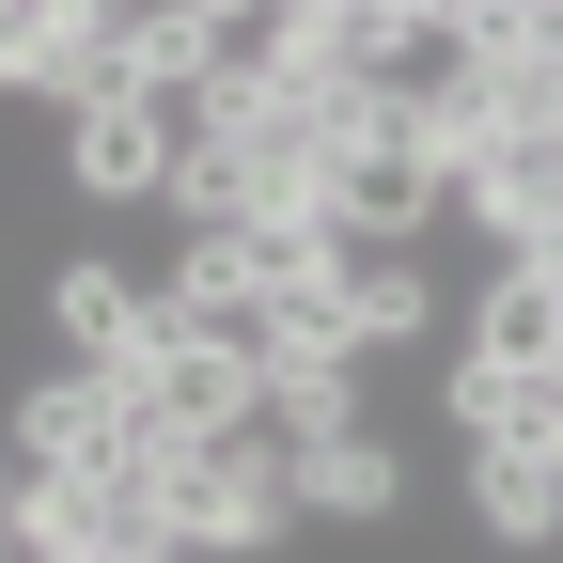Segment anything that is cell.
Here are the masks:
<instances>
[{
	"mask_svg": "<svg viewBox=\"0 0 563 563\" xmlns=\"http://www.w3.org/2000/svg\"><path fill=\"white\" fill-rule=\"evenodd\" d=\"M16 470L32 485H125L141 470V407H125V376H32L16 391Z\"/></svg>",
	"mask_w": 563,
	"mask_h": 563,
	"instance_id": "3",
	"label": "cell"
},
{
	"mask_svg": "<svg viewBox=\"0 0 563 563\" xmlns=\"http://www.w3.org/2000/svg\"><path fill=\"white\" fill-rule=\"evenodd\" d=\"M266 361H361V313H344V282H313V298L266 313Z\"/></svg>",
	"mask_w": 563,
	"mask_h": 563,
	"instance_id": "14",
	"label": "cell"
},
{
	"mask_svg": "<svg viewBox=\"0 0 563 563\" xmlns=\"http://www.w3.org/2000/svg\"><path fill=\"white\" fill-rule=\"evenodd\" d=\"M454 422H470V454H563V376L454 361Z\"/></svg>",
	"mask_w": 563,
	"mask_h": 563,
	"instance_id": "9",
	"label": "cell"
},
{
	"mask_svg": "<svg viewBox=\"0 0 563 563\" xmlns=\"http://www.w3.org/2000/svg\"><path fill=\"white\" fill-rule=\"evenodd\" d=\"M454 361L563 376V282H548V266H485V282H470V344H454Z\"/></svg>",
	"mask_w": 563,
	"mask_h": 563,
	"instance_id": "7",
	"label": "cell"
},
{
	"mask_svg": "<svg viewBox=\"0 0 563 563\" xmlns=\"http://www.w3.org/2000/svg\"><path fill=\"white\" fill-rule=\"evenodd\" d=\"M141 485H157V532L203 548V563H251L298 532V454L266 439V422H235V439H188V454H141Z\"/></svg>",
	"mask_w": 563,
	"mask_h": 563,
	"instance_id": "1",
	"label": "cell"
},
{
	"mask_svg": "<svg viewBox=\"0 0 563 563\" xmlns=\"http://www.w3.org/2000/svg\"><path fill=\"white\" fill-rule=\"evenodd\" d=\"M454 203V173L422 157V125H407V95H391V125H361L329 157V220H344V251H407L422 220Z\"/></svg>",
	"mask_w": 563,
	"mask_h": 563,
	"instance_id": "4",
	"label": "cell"
},
{
	"mask_svg": "<svg viewBox=\"0 0 563 563\" xmlns=\"http://www.w3.org/2000/svg\"><path fill=\"white\" fill-rule=\"evenodd\" d=\"M391 501H407V454L376 439V422H361V439H313V454H298V517H329V532H376Z\"/></svg>",
	"mask_w": 563,
	"mask_h": 563,
	"instance_id": "8",
	"label": "cell"
},
{
	"mask_svg": "<svg viewBox=\"0 0 563 563\" xmlns=\"http://www.w3.org/2000/svg\"><path fill=\"white\" fill-rule=\"evenodd\" d=\"M470 517L501 532V548H548L563 532V470L548 454H470Z\"/></svg>",
	"mask_w": 563,
	"mask_h": 563,
	"instance_id": "11",
	"label": "cell"
},
{
	"mask_svg": "<svg viewBox=\"0 0 563 563\" xmlns=\"http://www.w3.org/2000/svg\"><path fill=\"white\" fill-rule=\"evenodd\" d=\"M173 220L188 235H251V157L220 125H188V157H173Z\"/></svg>",
	"mask_w": 563,
	"mask_h": 563,
	"instance_id": "13",
	"label": "cell"
},
{
	"mask_svg": "<svg viewBox=\"0 0 563 563\" xmlns=\"http://www.w3.org/2000/svg\"><path fill=\"white\" fill-rule=\"evenodd\" d=\"M548 470H563V454H548Z\"/></svg>",
	"mask_w": 563,
	"mask_h": 563,
	"instance_id": "16",
	"label": "cell"
},
{
	"mask_svg": "<svg viewBox=\"0 0 563 563\" xmlns=\"http://www.w3.org/2000/svg\"><path fill=\"white\" fill-rule=\"evenodd\" d=\"M125 563H203V548H173V532H157V548H125Z\"/></svg>",
	"mask_w": 563,
	"mask_h": 563,
	"instance_id": "15",
	"label": "cell"
},
{
	"mask_svg": "<svg viewBox=\"0 0 563 563\" xmlns=\"http://www.w3.org/2000/svg\"><path fill=\"white\" fill-rule=\"evenodd\" d=\"M0 95H47L63 125L141 95V16L125 0H0Z\"/></svg>",
	"mask_w": 563,
	"mask_h": 563,
	"instance_id": "2",
	"label": "cell"
},
{
	"mask_svg": "<svg viewBox=\"0 0 563 563\" xmlns=\"http://www.w3.org/2000/svg\"><path fill=\"white\" fill-rule=\"evenodd\" d=\"M188 125H203V95H188V110H157V95H125V110H79V125H63V188H79V203H173V157H188Z\"/></svg>",
	"mask_w": 563,
	"mask_h": 563,
	"instance_id": "5",
	"label": "cell"
},
{
	"mask_svg": "<svg viewBox=\"0 0 563 563\" xmlns=\"http://www.w3.org/2000/svg\"><path fill=\"white\" fill-rule=\"evenodd\" d=\"M344 313H361V344H407V329H439V282H422L407 251H344Z\"/></svg>",
	"mask_w": 563,
	"mask_h": 563,
	"instance_id": "12",
	"label": "cell"
},
{
	"mask_svg": "<svg viewBox=\"0 0 563 563\" xmlns=\"http://www.w3.org/2000/svg\"><path fill=\"white\" fill-rule=\"evenodd\" d=\"M266 439H282V454L361 439V361H266Z\"/></svg>",
	"mask_w": 563,
	"mask_h": 563,
	"instance_id": "10",
	"label": "cell"
},
{
	"mask_svg": "<svg viewBox=\"0 0 563 563\" xmlns=\"http://www.w3.org/2000/svg\"><path fill=\"white\" fill-rule=\"evenodd\" d=\"M47 329H63V361L79 376H141L173 344V313H157V282H125L110 251H79V266H47Z\"/></svg>",
	"mask_w": 563,
	"mask_h": 563,
	"instance_id": "6",
	"label": "cell"
}]
</instances>
